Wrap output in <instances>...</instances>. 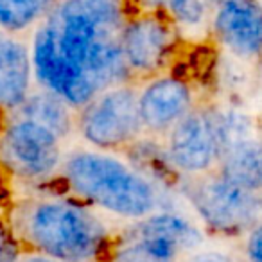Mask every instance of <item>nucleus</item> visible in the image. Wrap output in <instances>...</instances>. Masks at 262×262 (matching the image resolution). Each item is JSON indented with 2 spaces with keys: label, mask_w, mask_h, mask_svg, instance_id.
Segmentation results:
<instances>
[{
  "label": "nucleus",
  "mask_w": 262,
  "mask_h": 262,
  "mask_svg": "<svg viewBox=\"0 0 262 262\" xmlns=\"http://www.w3.org/2000/svg\"><path fill=\"white\" fill-rule=\"evenodd\" d=\"M127 0H58L31 34L36 86L81 110L99 92L131 81L122 56Z\"/></svg>",
  "instance_id": "f257e3e1"
},
{
  "label": "nucleus",
  "mask_w": 262,
  "mask_h": 262,
  "mask_svg": "<svg viewBox=\"0 0 262 262\" xmlns=\"http://www.w3.org/2000/svg\"><path fill=\"white\" fill-rule=\"evenodd\" d=\"M56 180L65 189L63 194L126 223L172 208L167 189L120 153L88 146L72 147L67 151Z\"/></svg>",
  "instance_id": "f03ea898"
},
{
  "label": "nucleus",
  "mask_w": 262,
  "mask_h": 262,
  "mask_svg": "<svg viewBox=\"0 0 262 262\" xmlns=\"http://www.w3.org/2000/svg\"><path fill=\"white\" fill-rule=\"evenodd\" d=\"M9 223L24 250L58 262H102L115 237L101 212L67 194L18 201Z\"/></svg>",
  "instance_id": "7ed1b4c3"
},
{
  "label": "nucleus",
  "mask_w": 262,
  "mask_h": 262,
  "mask_svg": "<svg viewBox=\"0 0 262 262\" xmlns=\"http://www.w3.org/2000/svg\"><path fill=\"white\" fill-rule=\"evenodd\" d=\"M178 192L203 228L217 235H246L262 221V192L244 189L217 171L180 180Z\"/></svg>",
  "instance_id": "20e7f679"
},
{
  "label": "nucleus",
  "mask_w": 262,
  "mask_h": 262,
  "mask_svg": "<svg viewBox=\"0 0 262 262\" xmlns=\"http://www.w3.org/2000/svg\"><path fill=\"white\" fill-rule=\"evenodd\" d=\"M76 135L88 147L126 153L144 137L139 112V83L113 84L77 110Z\"/></svg>",
  "instance_id": "39448f33"
},
{
  "label": "nucleus",
  "mask_w": 262,
  "mask_h": 262,
  "mask_svg": "<svg viewBox=\"0 0 262 262\" xmlns=\"http://www.w3.org/2000/svg\"><path fill=\"white\" fill-rule=\"evenodd\" d=\"M67 151V142L54 131L16 113H9L0 131V165L24 183L56 180Z\"/></svg>",
  "instance_id": "423d86ee"
},
{
  "label": "nucleus",
  "mask_w": 262,
  "mask_h": 262,
  "mask_svg": "<svg viewBox=\"0 0 262 262\" xmlns=\"http://www.w3.org/2000/svg\"><path fill=\"white\" fill-rule=\"evenodd\" d=\"M180 38L165 13L129 9L122 29V56L131 81L142 83L165 72Z\"/></svg>",
  "instance_id": "0eeeda50"
},
{
  "label": "nucleus",
  "mask_w": 262,
  "mask_h": 262,
  "mask_svg": "<svg viewBox=\"0 0 262 262\" xmlns=\"http://www.w3.org/2000/svg\"><path fill=\"white\" fill-rule=\"evenodd\" d=\"M165 160L178 180L215 171L221 158L212 106L198 102L162 139Z\"/></svg>",
  "instance_id": "6e6552de"
},
{
  "label": "nucleus",
  "mask_w": 262,
  "mask_h": 262,
  "mask_svg": "<svg viewBox=\"0 0 262 262\" xmlns=\"http://www.w3.org/2000/svg\"><path fill=\"white\" fill-rule=\"evenodd\" d=\"M198 102L190 81L172 70H165L139 83V112L144 135L162 140Z\"/></svg>",
  "instance_id": "1a4fd4ad"
},
{
  "label": "nucleus",
  "mask_w": 262,
  "mask_h": 262,
  "mask_svg": "<svg viewBox=\"0 0 262 262\" xmlns=\"http://www.w3.org/2000/svg\"><path fill=\"white\" fill-rule=\"evenodd\" d=\"M210 31L230 58L246 63L262 59V4L258 0H215Z\"/></svg>",
  "instance_id": "9d476101"
},
{
  "label": "nucleus",
  "mask_w": 262,
  "mask_h": 262,
  "mask_svg": "<svg viewBox=\"0 0 262 262\" xmlns=\"http://www.w3.org/2000/svg\"><path fill=\"white\" fill-rule=\"evenodd\" d=\"M119 235L165 251L180 260L187 253L198 250L203 243L201 226L176 208H165L139 221L127 223Z\"/></svg>",
  "instance_id": "9b49d317"
},
{
  "label": "nucleus",
  "mask_w": 262,
  "mask_h": 262,
  "mask_svg": "<svg viewBox=\"0 0 262 262\" xmlns=\"http://www.w3.org/2000/svg\"><path fill=\"white\" fill-rule=\"evenodd\" d=\"M34 88L31 36L0 31V110L6 115L16 112Z\"/></svg>",
  "instance_id": "f8f14e48"
},
{
  "label": "nucleus",
  "mask_w": 262,
  "mask_h": 262,
  "mask_svg": "<svg viewBox=\"0 0 262 262\" xmlns=\"http://www.w3.org/2000/svg\"><path fill=\"white\" fill-rule=\"evenodd\" d=\"M13 113L27 117V119L49 127L65 142H69V139L76 135L77 110H74L58 94L45 90V88H34L29 97L26 99V102Z\"/></svg>",
  "instance_id": "ddd939ff"
},
{
  "label": "nucleus",
  "mask_w": 262,
  "mask_h": 262,
  "mask_svg": "<svg viewBox=\"0 0 262 262\" xmlns=\"http://www.w3.org/2000/svg\"><path fill=\"white\" fill-rule=\"evenodd\" d=\"M215 171L244 189L262 192V139L251 137L225 149Z\"/></svg>",
  "instance_id": "4468645a"
},
{
  "label": "nucleus",
  "mask_w": 262,
  "mask_h": 262,
  "mask_svg": "<svg viewBox=\"0 0 262 262\" xmlns=\"http://www.w3.org/2000/svg\"><path fill=\"white\" fill-rule=\"evenodd\" d=\"M56 4L58 0H0V31L29 38Z\"/></svg>",
  "instance_id": "2eb2a0df"
},
{
  "label": "nucleus",
  "mask_w": 262,
  "mask_h": 262,
  "mask_svg": "<svg viewBox=\"0 0 262 262\" xmlns=\"http://www.w3.org/2000/svg\"><path fill=\"white\" fill-rule=\"evenodd\" d=\"M102 262H178L174 257L142 241L127 239L115 233Z\"/></svg>",
  "instance_id": "dca6fc26"
},
{
  "label": "nucleus",
  "mask_w": 262,
  "mask_h": 262,
  "mask_svg": "<svg viewBox=\"0 0 262 262\" xmlns=\"http://www.w3.org/2000/svg\"><path fill=\"white\" fill-rule=\"evenodd\" d=\"M24 251L9 219L0 217V262H16Z\"/></svg>",
  "instance_id": "f3484780"
},
{
  "label": "nucleus",
  "mask_w": 262,
  "mask_h": 262,
  "mask_svg": "<svg viewBox=\"0 0 262 262\" xmlns=\"http://www.w3.org/2000/svg\"><path fill=\"white\" fill-rule=\"evenodd\" d=\"M243 253L248 262H262V221L246 233Z\"/></svg>",
  "instance_id": "a211bd4d"
},
{
  "label": "nucleus",
  "mask_w": 262,
  "mask_h": 262,
  "mask_svg": "<svg viewBox=\"0 0 262 262\" xmlns=\"http://www.w3.org/2000/svg\"><path fill=\"white\" fill-rule=\"evenodd\" d=\"M178 262H235L228 253L219 250H198L187 253L185 257H182Z\"/></svg>",
  "instance_id": "6ab92c4d"
},
{
  "label": "nucleus",
  "mask_w": 262,
  "mask_h": 262,
  "mask_svg": "<svg viewBox=\"0 0 262 262\" xmlns=\"http://www.w3.org/2000/svg\"><path fill=\"white\" fill-rule=\"evenodd\" d=\"M174 0H127L129 9L135 11H160L165 13Z\"/></svg>",
  "instance_id": "aec40b11"
},
{
  "label": "nucleus",
  "mask_w": 262,
  "mask_h": 262,
  "mask_svg": "<svg viewBox=\"0 0 262 262\" xmlns=\"http://www.w3.org/2000/svg\"><path fill=\"white\" fill-rule=\"evenodd\" d=\"M16 262H58V260L43 257V255H38V253H31V251H24L22 257H20Z\"/></svg>",
  "instance_id": "412c9836"
},
{
  "label": "nucleus",
  "mask_w": 262,
  "mask_h": 262,
  "mask_svg": "<svg viewBox=\"0 0 262 262\" xmlns=\"http://www.w3.org/2000/svg\"><path fill=\"white\" fill-rule=\"evenodd\" d=\"M6 119H8V115H6V113L2 112V110H0V131H2V127H4Z\"/></svg>",
  "instance_id": "4be33fe9"
}]
</instances>
